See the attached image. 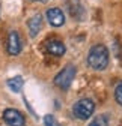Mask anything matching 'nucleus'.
<instances>
[{
  "label": "nucleus",
  "instance_id": "f257e3e1",
  "mask_svg": "<svg viewBox=\"0 0 122 126\" xmlns=\"http://www.w3.org/2000/svg\"><path fill=\"white\" fill-rule=\"evenodd\" d=\"M87 65L95 71H104L109 66V50L102 44H97L89 50Z\"/></svg>",
  "mask_w": 122,
  "mask_h": 126
},
{
  "label": "nucleus",
  "instance_id": "f03ea898",
  "mask_svg": "<svg viewBox=\"0 0 122 126\" xmlns=\"http://www.w3.org/2000/svg\"><path fill=\"white\" fill-rule=\"evenodd\" d=\"M94 111H95V102L92 99H89V98H83V99L77 101L72 107V114L79 120L90 119L92 114H94Z\"/></svg>",
  "mask_w": 122,
  "mask_h": 126
},
{
  "label": "nucleus",
  "instance_id": "7ed1b4c3",
  "mask_svg": "<svg viewBox=\"0 0 122 126\" xmlns=\"http://www.w3.org/2000/svg\"><path fill=\"white\" fill-rule=\"evenodd\" d=\"M75 74H77V71H75V68H74L72 65L65 66L62 71H60V72L54 77V84H56L60 90H68L69 86L72 84V80L75 78Z\"/></svg>",
  "mask_w": 122,
  "mask_h": 126
},
{
  "label": "nucleus",
  "instance_id": "20e7f679",
  "mask_svg": "<svg viewBox=\"0 0 122 126\" xmlns=\"http://www.w3.org/2000/svg\"><path fill=\"white\" fill-rule=\"evenodd\" d=\"M3 120L8 126H26V119L21 111L15 108H8L3 111Z\"/></svg>",
  "mask_w": 122,
  "mask_h": 126
},
{
  "label": "nucleus",
  "instance_id": "39448f33",
  "mask_svg": "<svg viewBox=\"0 0 122 126\" xmlns=\"http://www.w3.org/2000/svg\"><path fill=\"white\" fill-rule=\"evenodd\" d=\"M21 53V39L18 32L11 30L8 35V54L9 56H18Z\"/></svg>",
  "mask_w": 122,
  "mask_h": 126
},
{
  "label": "nucleus",
  "instance_id": "423d86ee",
  "mask_svg": "<svg viewBox=\"0 0 122 126\" xmlns=\"http://www.w3.org/2000/svg\"><path fill=\"white\" fill-rule=\"evenodd\" d=\"M45 15H47V20H48V23L53 27H60V26L65 24V15H63L62 9H59V8H50Z\"/></svg>",
  "mask_w": 122,
  "mask_h": 126
},
{
  "label": "nucleus",
  "instance_id": "0eeeda50",
  "mask_svg": "<svg viewBox=\"0 0 122 126\" xmlns=\"http://www.w3.org/2000/svg\"><path fill=\"white\" fill-rule=\"evenodd\" d=\"M45 50H47L48 54L56 56V57L63 56L65 51H66L63 42H62V41H59V39H48L47 42H45Z\"/></svg>",
  "mask_w": 122,
  "mask_h": 126
},
{
  "label": "nucleus",
  "instance_id": "6e6552de",
  "mask_svg": "<svg viewBox=\"0 0 122 126\" xmlns=\"http://www.w3.org/2000/svg\"><path fill=\"white\" fill-rule=\"evenodd\" d=\"M41 27H42V15L41 14H35L33 17L27 21V29H29L30 38H36V35L39 33Z\"/></svg>",
  "mask_w": 122,
  "mask_h": 126
},
{
  "label": "nucleus",
  "instance_id": "1a4fd4ad",
  "mask_svg": "<svg viewBox=\"0 0 122 126\" xmlns=\"http://www.w3.org/2000/svg\"><path fill=\"white\" fill-rule=\"evenodd\" d=\"M23 86H24V81H23V78L21 77H14V78H9L8 80V87L15 92V93H18L23 90Z\"/></svg>",
  "mask_w": 122,
  "mask_h": 126
},
{
  "label": "nucleus",
  "instance_id": "9d476101",
  "mask_svg": "<svg viewBox=\"0 0 122 126\" xmlns=\"http://www.w3.org/2000/svg\"><path fill=\"white\" fill-rule=\"evenodd\" d=\"M44 125H45V126H59L56 117L51 116V114H45V116H44Z\"/></svg>",
  "mask_w": 122,
  "mask_h": 126
},
{
  "label": "nucleus",
  "instance_id": "9b49d317",
  "mask_svg": "<svg viewBox=\"0 0 122 126\" xmlns=\"http://www.w3.org/2000/svg\"><path fill=\"white\" fill-rule=\"evenodd\" d=\"M115 99H116V102L122 107V83H119V84L116 86V89H115Z\"/></svg>",
  "mask_w": 122,
  "mask_h": 126
},
{
  "label": "nucleus",
  "instance_id": "f8f14e48",
  "mask_svg": "<svg viewBox=\"0 0 122 126\" xmlns=\"http://www.w3.org/2000/svg\"><path fill=\"white\" fill-rule=\"evenodd\" d=\"M89 126H107V119H105V116H101V117L95 119L94 122H90Z\"/></svg>",
  "mask_w": 122,
  "mask_h": 126
},
{
  "label": "nucleus",
  "instance_id": "ddd939ff",
  "mask_svg": "<svg viewBox=\"0 0 122 126\" xmlns=\"http://www.w3.org/2000/svg\"><path fill=\"white\" fill-rule=\"evenodd\" d=\"M33 2H38V3H45V2H48V0H33Z\"/></svg>",
  "mask_w": 122,
  "mask_h": 126
}]
</instances>
